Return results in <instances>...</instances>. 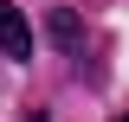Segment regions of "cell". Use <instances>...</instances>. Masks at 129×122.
Listing matches in <instances>:
<instances>
[{"label":"cell","mask_w":129,"mask_h":122,"mask_svg":"<svg viewBox=\"0 0 129 122\" xmlns=\"http://www.w3.org/2000/svg\"><path fill=\"white\" fill-rule=\"evenodd\" d=\"M0 51H7V58H32V26L19 19V7H7V0H0Z\"/></svg>","instance_id":"6da1fadb"},{"label":"cell","mask_w":129,"mask_h":122,"mask_svg":"<svg viewBox=\"0 0 129 122\" xmlns=\"http://www.w3.org/2000/svg\"><path fill=\"white\" fill-rule=\"evenodd\" d=\"M116 122H129V116H116Z\"/></svg>","instance_id":"3957f363"},{"label":"cell","mask_w":129,"mask_h":122,"mask_svg":"<svg viewBox=\"0 0 129 122\" xmlns=\"http://www.w3.org/2000/svg\"><path fill=\"white\" fill-rule=\"evenodd\" d=\"M52 39H58L64 51L78 45V39H84V32H78V13H52Z\"/></svg>","instance_id":"7a4b0ae2"}]
</instances>
